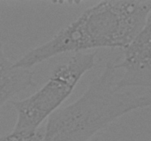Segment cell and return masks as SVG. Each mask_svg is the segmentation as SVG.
Segmentation results:
<instances>
[{
    "label": "cell",
    "instance_id": "cell-1",
    "mask_svg": "<svg viewBox=\"0 0 151 141\" xmlns=\"http://www.w3.org/2000/svg\"><path fill=\"white\" fill-rule=\"evenodd\" d=\"M150 11L151 1H100L48 41L25 53L14 66L30 69L65 53L101 48L123 50L145 26Z\"/></svg>",
    "mask_w": 151,
    "mask_h": 141
},
{
    "label": "cell",
    "instance_id": "cell-2",
    "mask_svg": "<svg viewBox=\"0 0 151 141\" xmlns=\"http://www.w3.org/2000/svg\"><path fill=\"white\" fill-rule=\"evenodd\" d=\"M116 73L114 63H107L82 95L52 114L43 141H90L125 115L151 107V94L117 89Z\"/></svg>",
    "mask_w": 151,
    "mask_h": 141
},
{
    "label": "cell",
    "instance_id": "cell-3",
    "mask_svg": "<svg viewBox=\"0 0 151 141\" xmlns=\"http://www.w3.org/2000/svg\"><path fill=\"white\" fill-rule=\"evenodd\" d=\"M97 51L74 54L67 62L52 72L45 84L30 96L12 101L16 112V121L12 131L31 134L71 95L80 79L97 64Z\"/></svg>",
    "mask_w": 151,
    "mask_h": 141
},
{
    "label": "cell",
    "instance_id": "cell-4",
    "mask_svg": "<svg viewBox=\"0 0 151 141\" xmlns=\"http://www.w3.org/2000/svg\"><path fill=\"white\" fill-rule=\"evenodd\" d=\"M123 74L116 80L117 89L151 88V11L142 29L123 49L122 60L114 63Z\"/></svg>",
    "mask_w": 151,
    "mask_h": 141
},
{
    "label": "cell",
    "instance_id": "cell-5",
    "mask_svg": "<svg viewBox=\"0 0 151 141\" xmlns=\"http://www.w3.org/2000/svg\"><path fill=\"white\" fill-rule=\"evenodd\" d=\"M35 85L33 72L16 68L7 57L0 43V108L18 93Z\"/></svg>",
    "mask_w": 151,
    "mask_h": 141
},
{
    "label": "cell",
    "instance_id": "cell-6",
    "mask_svg": "<svg viewBox=\"0 0 151 141\" xmlns=\"http://www.w3.org/2000/svg\"><path fill=\"white\" fill-rule=\"evenodd\" d=\"M44 133L39 131L31 134L20 133L12 131L7 135L0 137V141H43Z\"/></svg>",
    "mask_w": 151,
    "mask_h": 141
},
{
    "label": "cell",
    "instance_id": "cell-7",
    "mask_svg": "<svg viewBox=\"0 0 151 141\" xmlns=\"http://www.w3.org/2000/svg\"><path fill=\"white\" fill-rule=\"evenodd\" d=\"M90 141H100V140L97 137H95V138H94V139H92L91 140H90Z\"/></svg>",
    "mask_w": 151,
    "mask_h": 141
}]
</instances>
